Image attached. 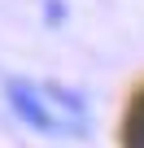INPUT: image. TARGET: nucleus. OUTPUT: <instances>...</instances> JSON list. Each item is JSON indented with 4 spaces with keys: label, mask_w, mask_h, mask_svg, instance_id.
Instances as JSON below:
<instances>
[{
    "label": "nucleus",
    "mask_w": 144,
    "mask_h": 148,
    "mask_svg": "<svg viewBox=\"0 0 144 148\" xmlns=\"http://www.w3.org/2000/svg\"><path fill=\"white\" fill-rule=\"evenodd\" d=\"M5 96H9V105H13V113L22 118V122H31L35 131H44V135H83L88 131V122H74L70 113H61L48 96H44V87H31V83H5Z\"/></svg>",
    "instance_id": "1"
}]
</instances>
